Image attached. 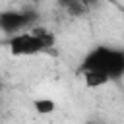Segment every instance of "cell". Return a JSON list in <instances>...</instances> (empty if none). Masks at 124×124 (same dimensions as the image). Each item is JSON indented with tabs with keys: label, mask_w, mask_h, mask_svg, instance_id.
Masks as SVG:
<instances>
[{
	"label": "cell",
	"mask_w": 124,
	"mask_h": 124,
	"mask_svg": "<svg viewBox=\"0 0 124 124\" xmlns=\"http://www.w3.org/2000/svg\"><path fill=\"white\" fill-rule=\"evenodd\" d=\"M87 2H93V0H87Z\"/></svg>",
	"instance_id": "6"
},
{
	"label": "cell",
	"mask_w": 124,
	"mask_h": 124,
	"mask_svg": "<svg viewBox=\"0 0 124 124\" xmlns=\"http://www.w3.org/2000/svg\"><path fill=\"white\" fill-rule=\"evenodd\" d=\"M27 2H31V4H41L43 0H27Z\"/></svg>",
	"instance_id": "5"
},
{
	"label": "cell",
	"mask_w": 124,
	"mask_h": 124,
	"mask_svg": "<svg viewBox=\"0 0 124 124\" xmlns=\"http://www.w3.org/2000/svg\"><path fill=\"white\" fill-rule=\"evenodd\" d=\"M33 108H35L37 114L46 116V114H52V112H54L56 105H54L52 99H35V101H33Z\"/></svg>",
	"instance_id": "4"
},
{
	"label": "cell",
	"mask_w": 124,
	"mask_h": 124,
	"mask_svg": "<svg viewBox=\"0 0 124 124\" xmlns=\"http://www.w3.org/2000/svg\"><path fill=\"white\" fill-rule=\"evenodd\" d=\"M81 76H83V83L91 89H99V87H105L110 78L105 74V72H99V70H81Z\"/></svg>",
	"instance_id": "3"
},
{
	"label": "cell",
	"mask_w": 124,
	"mask_h": 124,
	"mask_svg": "<svg viewBox=\"0 0 124 124\" xmlns=\"http://www.w3.org/2000/svg\"><path fill=\"white\" fill-rule=\"evenodd\" d=\"M8 48L14 56H37L41 52H46L45 45L29 29L8 37Z\"/></svg>",
	"instance_id": "2"
},
{
	"label": "cell",
	"mask_w": 124,
	"mask_h": 124,
	"mask_svg": "<svg viewBox=\"0 0 124 124\" xmlns=\"http://www.w3.org/2000/svg\"><path fill=\"white\" fill-rule=\"evenodd\" d=\"M81 70H99L105 72L110 79H118L124 76V50L112 46H97L83 56Z\"/></svg>",
	"instance_id": "1"
}]
</instances>
